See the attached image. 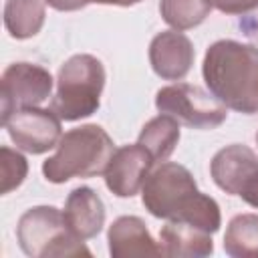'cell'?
<instances>
[{
    "instance_id": "obj_1",
    "label": "cell",
    "mask_w": 258,
    "mask_h": 258,
    "mask_svg": "<svg viewBox=\"0 0 258 258\" xmlns=\"http://www.w3.org/2000/svg\"><path fill=\"white\" fill-rule=\"evenodd\" d=\"M141 202L155 218L187 222L210 234L222 224L218 202L202 194L194 175L179 163L169 161L153 169L141 187Z\"/></svg>"
},
{
    "instance_id": "obj_2",
    "label": "cell",
    "mask_w": 258,
    "mask_h": 258,
    "mask_svg": "<svg viewBox=\"0 0 258 258\" xmlns=\"http://www.w3.org/2000/svg\"><path fill=\"white\" fill-rule=\"evenodd\" d=\"M204 81L228 109L258 113V48L238 40H218L204 56Z\"/></svg>"
},
{
    "instance_id": "obj_3",
    "label": "cell",
    "mask_w": 258,
    "mask_h": 258,
    "mask_svg": "<svg viewBox=\"0 0 258 258\" xmlns=\"http://www.w3.org/2000/svg\"><path fill=\"white\" fill-rule=\"evenodd\" d=\"M113 153L115 143L101 125H81L60 137L54 155L42 163V173L52 183L99 175Z\"/></svg>"
},
{
    "instance_id": "obj_4",
    "label": "cell",
    "mask_w": 258,
    "mask_h": 258,
    "mask_svg": "<svg viewBox=\"0 0 258 258\" xmlns=\"http://www.w3.org/2000/svg\"><path fill=\"white\" fill-rule=\"evenodd\" d=\"M105 87L103 62L93 54H75L62 62L56 77V95L50 109L62 121L93 115L101 105Z\"/></svg>"
},
{
    "instance_id": "obj_5",
    "label": "cell",
    "mask_w": 258,
    "mask_h": 258,
    "mask_svg": "<svg viewBox=\"0 0 258 258\" xmlns=\"http://www.w3.org/2000/svg\"><path fill=\"white\" fill-rule=\"evenodd\" d=\"M16 238L26 256L48 258V256H91L85 240L77 238L60 210L54 206H36L26 210L16 226Z\"/></svg>"
},
{
    "instance_id": "obj_6",
    "label": "cell",
    "mask_w": 258,
    "mask_h": 258,
    "mask_svg": "<svg viewBox=\"0 0 258 258\" xmlns=\"http://www.w3.org/2000/svg\"><path fill=\"white\" fill-rule=\"evenodd\" d=\"M155 107L191 129H216L228 117V107L198 85L177 83L157 91Z\"/></svg>"
},
{
    "instance_id": "obj_7",
    "label": "cell",
    "mask_w": 258,
    "mask_h": 258,
    "mask_svg": "<svg viewBox=\"0 0 258 258\" xmlns=\"http://www.w3.org/2000/svg\"><path fill=\"white\" fill-rule=\"evenodd\" d=\"M52 77L46 69L32 62H12L0 81V111L6 121L14 111L38 107L50 97Z\"/></svg>"
},
{
    "instance_id": "obj_8",
    "label": "cell",
    "mask_w": 258,
    "mask_h": 258,
    "mask_svg": "<svg viewBox=\"0 0 258 258\" xmlns=\"http://www.w3.org/2000/svg\"><path fill=\"white\" fill-rule=\"evenodd\" d=\"M60 117L50 109L26 107L14 111L2 125L6 127L14 145L26 153L40 155L56 147L60 141Z\"/></svg>"
},
{
    "instance_id": "obj_9",
    "label": "cell",
    "mask_w": 258,
    "mask_h": 258,
    "mask_svg": "<svg viewBox=\"0 0 258 258\" xmlns=\"http://www.w3.org/2000/svg\"><path fill=\"white\" fill-rule=\"evenodd\" d=\"M153 163V157L139 143L123 145L115 149L105 167V183L117 198H133L143 187Z\"/></svg>"
},
{
    "instance_id": "obj_10",
    "label": "cell",
    "mask_w": 258,
    "mask_h": 258,
    "mask_svg": "<svg viewBox=\"0 0 258 258\" xmlns=\"http://www.w3.org/2000/svg\"><path fill=\"white\" fill-rule=\"evenodd\" d=\"M194 44L181 30H165L149 44V62L155 75L167 81L183 79L194 64Z\"/></svg>"
},
{
    "instance_id": "obj_11",
    "label": "cell",
    "mask_w": 258,
    "mask_h": 258,
    "mask_svg": "<svg viewBox=\"0 0 258 258\" xmlns=\"http://www.w3.org/2000/svg\"><path fill=\"white\" fill-rule=\"evenodd\" d=\"M256 171H258V155L250 147L240 143H232L220 149L210 163V173L216 185L230 196H238L242 185Z\"/></svg>"
},
{
    "instance_id": "obj_12",
    "label": "cell",
    "mask_w": 258,
    "mask_h": 258,
    "mask_svg": "<svg viewBox=\"0 0 258 258\" xmlns=\"http://www.w3.org/2000/svg\"><path fill=\"white\" fill-rule=\"evenodd\" d=\"M109 252L113 258H143V256H163L161 244H157L145 222L137 216L117 218L107 234Z\"/></svg>"
},
{
    "instance_id": "obj_13",
    "label": "cell",
    "mask_w": 258,
    "mask_h": 258,
    "mask_svg": "<svg viewBox=\"0 0 258 258\" xmlns=\"http://www.w3.org/2000/svg\"><path fill=\"white\" fill-rule=\"evenodd\" d=\"M62 216L69 230L77 238L89 240L95 238L105 224V206L95 189L81 185L69 194Z\"/></svg>"
},
{
    "instance_id": "obj_14",
    "label": "cell",
    "mask_w": 258,
    "mask_h": 258,
    "mask_svg": "<svg viewBox=\"0 0 258 258\" xmlns=\"http://www.w3.org/2000/svg\"><path fill=\"white\" fill-rule=\"evenodd\" d=\"M159 244L163 256L202 258L214 252V242L210 232L179 220H167V224L159 232Z\"/></svg>"
},
{
    "instance_id": "obj_15",
    "label": "cell",
    "mask_w": 258,
    "mask_h": 258,
    "mask_svg": "<svg viewBox=\"0 0 258 258\" xmlns=\"http://www.w3.org/2000/svg\"><path fill=\"white\" fill-rule=\"evenodd\" d=\"M179 141V121L167 113H161L147 121L139 133L137 143L153 157V161H165Z\"/></svg>"
},
{
    "instance_id": "obj_16",
    "label": "cell",
    "mask_w": 258,
    "mask_h": 258,
    "mask_svg": "<svg viewBox=\"0 0 258 258\" xmlns=\"http://www.w3.org/2000/svg\"><path fill=\"white\" fill-rule=\"evenodd\" d=\"M44 24V0H6L4 26L12 38L24 40L40 32Z\"/></svg>"
},
{
    "instance_id": "obj_17",
    "label": "cell",
    "mask_w": 258,
    "mask_h": 258,
    "mask_svg": "<svg viewBox=\"0 0 258 258\" xmlns=\"http://www.w3.org/2000/svg\"><path fill=\"white\" fill-rule=\"evenodd\" d=\"M224 250L234 258H258V214H240L230 220Z\"/></svg>"
},
{
    "instance_id": "obj_18",
    "label": "cell",
    "mask_w": 258,
    "mask_h": 258,
    "mask_svg": "<svg viewBox=\"0 0 258 258\" xmlns=\"http://www.w3.org/2000/svg\"><path fill=\"white\" fill-rule=\"evenodd\" d=\"M212 8V0H159V14L173 30H187L202 24Z\"/></svg>"
},
{
    "instance_id": "obj_19",
    "label": "cell",
    "mask_w": 258,
    "mask_h": 258,
    "mask_svg": "<svg viewBox=\"0 0 258 258\" xmlns=\"http://www.w3.org/2000/svg\"><path fill=\"white\" fill-rule=\"evenodd\" d=\"M28 173V163L22 153L2 147L0 149V194H8L16 189Z\"/></svg>"
},
{
    "instance_id": "obj_20",
    "label": "cell",
    "mask_w": 258,
    "mask_h": 258,
    "mask_svg": "<svg viewBox=\"0 0 258 258\" xmlns=\"http://www.w3.org/2000/svg\"><path fill=\"white\" fill-rule=\"evenodd\" d=\"M212 4L224 14H246L258 8V0H212Z\"/></svg>"
},
{
    "instance_id": "obj_21",
    "label": "cell",
    "mask_w": 258,
    "mask_h": 258,
    "mask_svg": "<svg viewBox=\"0 0 258 258\" xmlns=\"http://www.w3.org/2000/svg\"><path fill=\"white\" fill-rule=\"evenodd\" d=\"M248 206H252V208H258V171L242 185V189H240V194H238Z\"/></svg>"
},
{
    "instance_id": "obj_22",
    "label": "cell",
    "mask_w": 258,
    "mask_h": 258,
    "mask_svg": "<svg viewBox=\"0 0 258 258\" xmlns=\"http://www.w3.org/2000/svg\"><path fill=\"white\" fill-rule=\"evenodd\" d=\"M48 6H52L54 10L60 12H73V10H81L87 4H91V0H44Z\"/></svg>"
},
{
    "instance_id": "obj_23",
    "label": "cell",
    "mask_w": 258,
    "mask_h": 258,
    "mask_svg": "<svg viewBox=\"0 0 258 258\" xmlns=\"http://www.w3.org/2000/svg\"><path fill=\"white\" fill-rule=\"evenodd\" d=\"M91 2H97V4H113V6H133L141 0H91Z\"/></svg>"
},
{
    "instance_id": "obj_24",
    "label": "cell",
    "mask_w": 258,
    "mask_h": 258,
    "mask_svg": "<svg viewBox=\"0 0 258 258\" xmlns=\"http://www.w3.org/2000/svg\"><path fill=\"white\" fill-rule=\"evenodd\" d=\"M256 143H258V133H256Z\"/></svg>"
}]
</instances>
